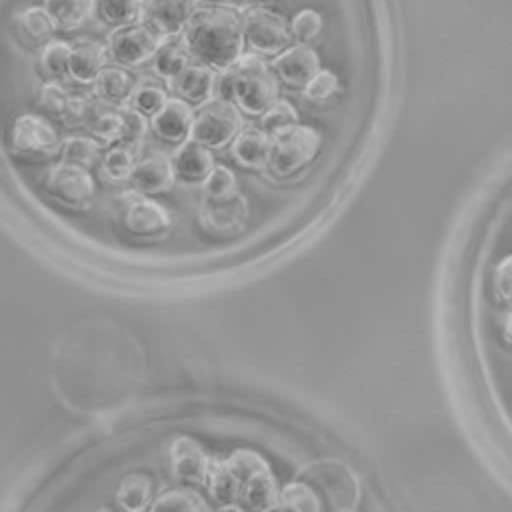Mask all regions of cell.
I'll return each instance as SVG.
<instances>
[{
  "mask_svg": "<svg viewBox=\"0 0 512 512\" xmlns=\"http://www.w3.org/2000/svg\"><path fill=\"white\" fill-rule=\"evenodd\" d=\"M206 488L210 496L220 504H230L242 494V482L230 468L226 458H212L210 472L206 478Z\"/></svg>",
  "mask_w": 512,
  "mask_h": 512,
  "instance_id": "cell-22",
  "label": "cell"
},
{
  "mask_svg": "<svg viewBox=\"0 0 512 512\" xmlns=\"http://www.w3.org/2000/svg\"><path fill=\"white\" fill-rule=\"evenodd\" d=\"M96 92L112 102L126 100L134 94V78L118 66H108L96 78Z\"/></svg>",
  "mask_w": 512,
  "mask_h": 512,
  "instance_id": "cell-27",
  "label": "cell"
},
{
  "mask_svg": "<svg viewBox=\"0 0 512 512\" xmlns=\"http://www.w3.org/2000/svg\"><path fill=\"white\" fill-rule=\"evenodd\" d=\"M248 204L240 192L224 198H204L200 206V222L218 234H228L246 222Z\"/></svg>",
  "mask_w": 512,
  "mask_h": 512,
  "instance_id": "cell-12",
  "label": "cell"
},
{
  "mask_svg": "<svg viewBox=\"0 0 512 512\" xmlns=\"http://www.w3.org/2000/svg\"><path fill=\"white\" fill-rule=\"evenodd\" d=\"M168 460L172 476L182 484H206L212 458L206 454L204 446L196 438L186 434L176 436L170 442Z\"/></svg>",
  "mask_w": 512,
  "mask_h": 512,
  "instance_id": "cell-10",
  "label": "cell"
},
{
  "mask_svg": "<svg viewBox=\"0 0 512 512\" xmlns=\"http://www.w3.org/2000/svg\"><path fill=\"white\" fill-rule=\"evenodd\" d=\"M188 56H190V52L182 44H166L158 50L154 68L162 78L176 80L190 66Z\"/></svg>",
  "mask_w": 512,
  "mask_h": 512,
  "instance_id": "cell-30",
  "label": "cell"
},
{
  "mask_svg": "<svg viewBox=\"0 0 512 512\" xmlns=\"http://www.w3.org/2000/svg\"><path fill=\"white\" fill-rule=\"evenodd\" d=\"M320 498L322 512H356L360 502V480L340 458H320L300 470Z\"/></svg>",
  "mask_w": 512,
  "mask_h": 512,
  "instance_id": "cell-2",
  "label": "cell"
},
{
  "mask_svg": "<svg viewBox=\"0 0 512 512\" xmlns=\"http://www.w3.org/2000/svg\"><path fill=\"white\" fill-rule=\"evenodd\" d=\"M244 34L256 52L280 54L288 46L292 30L278 12L252 8L244 16Z\"/></svg>",
  "mask_w": 512,
  "mask_h": 512,
  "instance_id": "cell-8",
  "label": "cell"
},
{
  "mask_svg": "<svg viewBox=\"0 0 512 512\" xmlns=\"http://www.w3.org/2000/svg\"><path fill=\"white\" fill-rule=\"evenodd\" d=\"M494 292L502 302L512 300V254L504 256L494 268Z\"/></svg>",
  "mask_w": 512,
  "mask_h": 512,
  "instance_id": "cell-43",
  "label": "cell"
},
{
  "mask_svg": "<svg viewBox=\"0 0 512 512\" xmlns=\"http://www.w3.org/2000/svg\"><path fill=\"white\" fill-rule=\"evenodd\" d=\"M168 102L164 88H160L156 82H152L150 78H146L132 94V104L136 110H140L142 114H158L164 104Z\"/></svg>",
  "mask_w": 512,
  "mask_h": 512,
  "instance_id": "cell-36",
  "label": "cell"
},
{
  "mask_svg": "<svg viewBox=\"0 0 512 512\" xmlns=\"http://www.w3.org/2000/svg\"><path fill=\"white\" fill-rule=\"evenodd\" d=\"M274 70L288 86L304 88L320 70V58L308 44H298L276 56Z\"/></svg>",
  "mask_w": 512,
  "mask_h": 512,
  "instance_id": "cell-14",
  "label": "cell"
},
{
  "mask_svg": "<svg viewBox=\"0 0 512 512\" xmlns=\"http://www.w3.org/2000/svg\"><path fill=\"white\" fill-rule=\"evenodd\" d=\"M142 0H98V14L114 26H128L142 18Z\"/></svg>",
  "mask_w": 512,
  "mask_h": 512,
  "instance_id": "cell-28",
  "label": "cell"
},
{
  "mask_svg": "<svg viewBox=\"0 0 512 512\" xmlns=\"http://www.w3.org/2000/svg\"><path fill=\"white\" fill-rule=\"evenodd\" d=\"M226 462L230 464V468L236 472V476L240 478L242 486L248 478L260 474V472H266V470H272L268 460L256 452V450H250V448H236L230 456H226Z\"/></svg>",
  "mask_w": 512,
  "mask_h": 512,
  "instance_id": "cell-31",
  "label": "cell"
},
{
  "mask_svg": "<svg viewBox=\"0 0 512 512\" xmlns=\"http://www.w3.org/2000/svg\"><path fill=\"white\" fill-rule=\"evenodd\" d=\"M278 502L286 508V512H322V504H320L318 494L302 478H296L294 482H288L280 490Z\"/></svg>",
  "mask_w": 512,
  "mask_h": 512,
  "instance_id": "cell-26",
  "label": "cell"
},
{
  "mask_svg": "<svg viewBox=\"0 0 512 512\" xmlns=\"http://www.w3.org/2000/svg\"><path fill=\"white\" fill-rule=\"evenodd\" d=\"M104 58L106 52L102 44L94 40H80L72 46L68 74L80 84L96 82L98 74L104 70Z\"/></svg>",
  "mask_w": 512,
  "mask_h": 512,
  "instance_id": "cell-19",
  "label": "cell"
},
{
  "mask_svg": "<svg viewBox=\"0 0 512 512\" xmlns=\"http://www.w3.org/2000/svg\"><path fill=\"white\" fill-rule=\"evenodd\" d=\"M98 158V144L86 136H72L62 142V162L88 168Z\"/></svg>",
  "mask_w": 512,
  "mask_h": 512,
  "instance_id": "cell-32",
  "label": "cell"
},
{
  "mask_svg": "<svg viewBox=\"0 0 512 512\" xmlns=\"http://www.w3.org/2000/svg\"><path fill=\"white\" fill-rule=\"evenodd\" d=\"M98 0H44V8L62 28H76L88 20Z\"/></svg>",
  "mask_w": 512,
  "mask_h": 512,
  "instance_id": "cell-25",
  "label": "cell"
},
{
  "mask_svg": "<svg viewBox=\"0 0 512 512\" xmlns=\"http://www.w3.org/2000/svg\"><path fill=\"white\" fill-rule=\"evenodd\" d=\"M44 188L50 198L72 210H86L96 194V184L88 168L66 162H60L48 170Z\"/></svg>",
  "mask_w": 512,
  "mask_h": 512,
  "instance_id": "cell-6",
  "label": "cell"
},
{
  "mask_svg": "<svg viewBox=\"0 0 512 512\" xmlns=\"http://www.w3.org/2000/svg\"><path fill=\"white\" fill-rule=\"evenodd\" d=\"M194 118L196 116L192 114L186 100L168 98L164 108L152 116V130L160 140L182 146L184 142H188V136H192Z\"/></svg>",
  "mask_w": 512,
  "mask_h": 512,
  "instance_id": "cell-13",
  "label": "cell"
},
{
  "mask_svg": "<svg viewBox=\"0 0 512 512\" xmlns=\"http://www.w3.org/2000/svg\"><path fill=\"white\" fill-rule=\"evenodd\" d=\"M176 178L174 160L166 154H150L134 166L130 176L132 186L142 194H160L166 192Z\"/></svg>",
  "mask_w": 512,
  "mask_h": 512,
  "instance_id": "cell-15",
  "label": "cell"
},
{
  "mask_svg": "<svg viewBox=\"0 0 512 512\" xmlns=\"http://www.w3.org/2000/svg\"><path fill=\"white\" fill-rule=\"evenodd\" d=\"M320 144V134L312 126L302 124H296L294 128L272 136V150L268 160L270 172L280 180L294 178L312 164V160L320 152Z\"/></svg>",
  "mask_w": 512,
  "mask_h": 512,
  "instance_id": "cell-4",
  "label": "cell"
},
{
  "mask_svg": "<svg viewBox=\"0 0 512 512\" xmlns=\"http://www.w3.org/2000/svg\"><path fill=\"white\" fill-rule=\"evenodd\" d=\"M124 226L138 238L154 240L172 228V214L154 200L136 198L124 210Z\"/></svg>",
  "mask_w": 512,
  "mask_h": 512,
  "instance_id": "cell-11",
  "label": "cell"
},
{
  "mask_svg": "<svg viewBox=\"0 0 512 512\" xmlns=\"http://www.w3.org/2000/svg\"><path fill=\"white\" fill-rule=\"evenodd\" d=\"M110 56L124 66H140L160 50V34L152 26H120L108 38Z\"/></svg>",
  "mask_w": 512,
  "mask_h": 512,
  "instance_id": "cell-9",
  "label": "cell"
},
{
  "mask_svg": "<svg viewBox=\"0 0 512 512\" xmlns=\"http://www.w3.org/2000/svg\"><path fill=\"white\" fill-rule=\"evenodd\" d=\"M298 124V112L288 100H278L262 116V130L276 136Z\"/></svg>",
  "mask_w": 512,
  "mask_h": 512,
  "instance_id": "cell-34",
  "label": "cell"
},
{
  "mask_svg": "<svg viewBox=\"0 0 512 512\" xmlns=\"http://www.w3.org/2000/svg\"><path fill=\"white\" fill-rule=\"evenodd\" d=\"M338 90V78L330 70H318L316 76L304 86V96L310 102H324Z\"/></svg>",
  "mask_w": 512,
  "mask_h": 512,
  "instance_id": "cell-41",
  "label": "cell"
},
{
  "mask_svg": "<svg viewBox=\"0 0 512 512\" xmlns=\"http://www.w3.org/2000/svg\"><path fill=\"white\" fill-rule=\"evenodd\" d=\"M290 30L300 44H310L318 40L322 32V16L312 8H304L294 16Z\"/></svg>",
  "mask_w": 512,
  "mask_h": 512,
  "instance_id": "cell-39",
  "label": "cell"
},
{
  "mask_svg": "<svg viewBox=\"0 0 512 512\" xmlns=\"http://www.w3.org/2000/svg\"><path fill=\"white\" fill-rule=\"evenodd\" d=\"M270 150H272V140L266 130L248 126L242 128L240 134L232 140V156L238 164L246 168H262L270 160Z\"/></svg>",
  "mask_w": 512,
  "mask_h": 512,
  "instance_id": "cell-18",
  "label": "cell"
},
{
  "mask_svg": "<svg viewBox=\"0 0 512 512\" xmlns=\"http://www.w3.org/2000/svg\"><path fill=\"white\" fill-rule=\"evenodd\" d=\"M214 168L216 166H214V156H212L210 148L192 138L188 142H184L174 156L176 176L190 184L206 182V178L210 176V172Z\"/></svg>",
  "mask_w": 512,
  "mask_h": 512,
  "instance_id": "cell-16",
  "label": "cell"
},
{
  "mask_svg": "<svg viewBox=\"0 0 512 512\" xmlns=\"http://www.w3.org/2000/svg\"><path fill=\"white\" fill-rule=\"evenodd\" d=\"M204 192L206 198H224L238 192L234 172L226 166H216L204 182Z\"/></svg>",
  "mask_w": 512,
  "mask_h": 512,
  "instance_id": "cell-40",
  "label": "cell"
},
{
  "mask_svg": "<svg viewBox=\"0 0 512 512\" xmlns=\"http://www.w3.org/2000/svg\"><path fill=\"white\" fill-rule=\"evenodd\" d=\"M504 334H506V340L512 344V312L504 320Z\"/></svg>",
  "mask_w": 512,
  "mask_h": 512,
  "instance_id": "cell-44",
  "label": "cell"
},
{
  "mask_svg": "<svg viewBox=\"0 0 512 512\" xmlns=\"http://www.w3.org/2000/svg\"><path fill=\"white\" fill-rule=\"evenodd\" d=\"M242 130V116L236 104L226 98L210 100L194 118L192 140L208 146L220 148L234 140Z\"/></svg>",
  "mask_w": 512,
  "mask_h": 512,
  "instance_id": "cell-5",
  "label": "cell"
},
{
  "mask_svg": "<svg viewBox=\"0 0 512 512\" xmlns=\"http://www.w3.org/2000/svg\"><path fill=\"white\" fill-rule=\"evenodd\" d=\"M20 26L32 40H46L54 34V28L58 24L54 22L46 8L32 6L20 14Z\"/></svg>",
  "mask_w": 512,
  "mask_h": 512,
  "instance_id": "cell-33",
  "label": "cell"
},
{
  "mask_svg": "<svg viewBox=\"0 0 512 512\" xmlns=\"http://www.w3.org/2000/svg\"><path fill=\"white\" fill-rule=\"evenodd\" d=\"M228 92L242 112L264 116L278 102V80L262 58L246 54L228 72Z\"/></svg>",
  "mask_w": 512,
  "mask_h": 512,
  "instance_id": "cell-3",
  "label": "cell"
},
{
  "mask_svg": "<svg viewBox=\"0 0 512 512\" xmlns=\"http://www.w3.org/2000/svg\"><path fill=\"white\" fill-rule=\"evenodd\" d=\"M216 512H244L240 506H236L234 502H230V504H222Z\"/></svg>",
  "mask_w": 512,
  "mask_h": 512,
  "instance_id": "cell-45",
  "label": "cell"
},
{
  "mask_svg": "<svg viewBox=\"0 0 512 512\" xmlns=\"http://www.w3.org/2000/svg\"><path fill=\"white\" fill-rule=\"evenodd\" d=\"M198 0H152L148 18L152 26L168 36L182 32L196 14Z\"/></svg>",
  "mask_w": 512,
  "mask_h": 512,
  "instance_id": "cell-17",
  "label": "cell"
},
{
  "mask_svg": "<svg viewBox=\"0 0 512 512\" xmlns=\"http://www.w3.org/2000/svg\"><path fill=\"white\" fill-rule=\"evenodd\" d=\"M264 512H286V508H284L280 502H276V504H272L270 508H266Z\"/></svg>",
  "mask_w": 512,
  "mask_h": 512,
  "instance_id": "cell-46",
  "label": "cell"
},
{
  "mask_svg": "<svg viewBox=\"0 0 512 512\" xmlns=\"http://www.w3.org/2000/svg\"><path fill=\"white\" fill-rule=\"evenodd\" d=\"M216 82V74L206 64H190L176 80L174 90L176 94L186 100L188 104H202L212 96Z\"/></svg>",
  "mask_w": 512,
  "mask_h": 512,
  "instance_id": "cell-20",
  "label": "cell"
},
{
  "mask_svg": "<svg viewBox=\"0 0 512 512\" xmlns=\"http://www.w3.org/2000/svg\"><path fill=\"white\" fill-rule=\"evenodd\" d=\"M10 150L22 158H46L60 148L56 128L38 114H20L8 134Z\"/></svg>",
  "mask_w": 512,
  "mask_h": 512,
  "instance_id": "cell-7",
  "label": "cell"
},
{
  "mask_svg": "<svg viewBox=\"0 0 512 512\" xmlns=\"http://www.w3.org/2000/svg\"><path fill=\"white\" fill-rule=\"evenodd\" d=\"M184 44L202 64L232 68L244 48V22L232 8L198 10L186 26Z\"/></svg>",
  "mask_w": 512,
  "mask_h": 512,
  "instance_id": "cell-1",
  "label": "cell"
},
{
  "mask_svg": "<svg viewBox=\"0 0 512 512\" xmlns=\"http://www.w3.org/2000/svg\"><path fill=\"white\" fill-rule=\"evenodd\" d=\"M134 156L126 146H116L106 152L102 158V172L106 174L108 180L112 182H122L128 180L134 172Z\"/></svg>",
  "mask_w": 512,
  "mask_h": 512,
  "instance_id": "cell-35",
  "label": "cell"
},
{
  "mask_svg": "<svg viewBox=\"0 0 512 512\" xmlns=\"http://www.w3.org/2000/svg\"><path fill=\"white\" fill-rule=\"evenodd\" d=\"M72 104H74V98L68 96V92L56 84V82H46L40 90V106L44 110H48L50 114L66 120L70 110H72Z\"/></svg>",
  "mask_w": 512,
  "mask_h": 512,
  "instance_id": "cell-38",
  "label": "cell"
},
{
  "mask_svg": "<svg viewBox=\"0 0 512 512\" xmlns=\"http://www.w3.org/2000/svg\"><path fill=\"white\" fill-rule=\"evenodd\" d=\"M152 502V482L146 474H126L116 488V504L122 512H146Z\"/></svg>",
  "mask_w": 512,
  "mask_h": 512,
  "instance_id": "cell-21",
  "label": "cell"
},
{
  "mask_svg": "<svg viewBox=\"0 0 512 512\" xmlns=\"http://www.w3.org/2000/svg\"><path fill=\"white\" fill-rule=\"evenodd\" d=\"M124 116V128H122V142L126 144H140V140L146 136L148 130V120L146 114H142L136 108L122 110Z\"/></svg>",
  "mask_w": 512,
  "mask_h": 512,
  "instance_id": "cell-42",
  "label": "cell"
},
{
  "mask_svg": "<svg viewBox=\"0 0 512 512\" xmlns=\"http://www.w3.org/2000/svg\"><path fill=\"white\" fill-rule=\"evenodd\" d=\"M278 486H276V478L272 474V470L260 472L252 478H248L242 486V494L240 498L244 500V504L254 510V512H264L266 508H270L272 504L278 502Z\"/></svg>",
  "mask_w": 512,
  "mask_h": 512,
  "instance_id": "cell-23",
  "label": "cell"
},
{
  "mask_svg": "<svg viewBox=\"0 0 512 512\" xmlns=\"http://www.w3.org/2000/svg\"><path fill=\"white\" fill-rule=\"evenodd\" d=\"M86 126L92 134H96V138L104 140V142H116L122 138V128H124V116L122 110L114 112V110H94L86 120Z\"/></svg>",
  "mask_w": 512,
  "mask_h": 512,
  "instance_id": "cell-29",
  "label": "cell"
},
{
  "mask_svg": "<svg viewBox=\"0 0 512 512\" xmlns=\"http://www.w3.org/2000/svg\"><path fill=\"white\" fill-rule=\"evenodd\" d=\"M150 512H210V508L198 492L190 488H172L152 502Z\"/></svg>",
  "mask_w": 512,
  "mask_h": 512,
  "instance_id": "cell-24",
  "label": "cell"
},
{
  "mask_svg": "<svg viewBox=\"0 0 512 512\" xmlns=\"http://www.w3.org/2000/svg\"><path fill=\"white\" fill-rule=\"evenodd\" d=\"M70 56H72V46L60 40H54L46 44L42 50V56H40L42 70L50 76H62L70 68Z\"/></svg>",
  "mask_w": 512,
  "mask_h": 512,
  "instance_id": "cell-37",
  "label": "cell"
}]
</instances>
